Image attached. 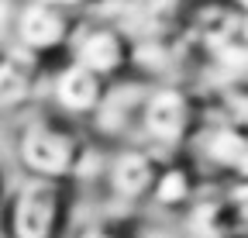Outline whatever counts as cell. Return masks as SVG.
Wrapping results in <instances>:
<instances>
[{
    "label": "cell",
    "mask_w": 248,
    "mask_h": 238,
    "mask_svg": "<svg viewBox=\"0 0 248 238\" xmlns=\"http://www.w3.org/2000/svg\"><path fill=\"white\" fill-rule=\"evenodd\" d=\"M76 187L66 180H17L0 204V238H66Z\"/></svg>",
    "instance_id": "obj_1"
},
{
    "label": "cell",
    "mask_w": 248,
    "mask_h": 238,
    "mask_svg": "<svg viewBox=\"0 0 248 238\" xmlns=\"http://www.w3.org/2000/svg\"><path fill=\"white\" fill-rule=\"evenodd\" d=\"M90 138L76 121L62 114H42L28 121L17 131L14 156L24 176H38V180H66L76 187V176L90 156Z\"/></svg>",
    "instance_id": "obj_2"
},
{
    "label": "cell",
    "mask_w": 248,
    "mask_h": 238,
    "mask_svg": "<svg viewBox=\"0 0 248 238\" xmlns=\"http://www.w3.org/2000/svg\"><path fill=\"white\" fill-rule=\"evenodd\" d=\"M197 125H200V107H197L190 90L172 86V83L148 86L138 135H145L152 145H159V148L179 152V148L193 138Z\"/></svg>",
    "instance_id": "obj_3"
},
{
    "label": "cell",
    "mask_w": 248,
    "mask_h": 238,
    "mask_svg": "<svg viewBox=\"0 0 248 238\" xmlns=\"http://www.w3.org/2000/svg\"><path fill=\"white\" fill-rule=\"evenodd\" d=\"M66 55L73 63L93 69L97 76H104L107 83H114V79H124L131 73L135 59H138V48H135L131 35L124 32L121 24H114V21H83L79 17Z\"/></svg>",
    "instance_id": "obj_4"
},
{
    "label": "cell",
    "mask_w": 248,
    "mask_h": 238,
    "mask_svg": "<svg viewBox=\"0 0 248 238\" xmlns=\"http://www.w3.org/2000/svg\"><path fill=\"white\" fill-rule=\"evenodd\" d=\"M76 24H79V17H73V14H62L48 4H38V0H24L17 11V21H14L11 48L31 55L42 66L55 55L66 59L69 42L76 35Z\"/></svg>",
    "instance_id": "obj_5"
},
{
    "label": "cell",
    "mask_w": 248,
    "mask_h": 238,
    "mask_svg": "<svg viewBox=\"0 0 248 238\" xmlns=\"http://www.w3.org/2000/svg\"><path fill=\"white\" fill-rule=\"evenodd\" d=\"M107 79L97 76L93 69L73 63L66 55L59 63V69L52 73V104H55V114L69 117V121H90L97 107L104 104L107 97Z\"/></svg>",
    "instance_id": "obj_6"
},
{
    "label": "cell",
    "mask_w": 248,
    "mask_h": 238,
    "mask_svg": "<svg viewBox=\"0 0 248 238\" xmlns=\"http://www.w3.org/2000/svg\"><path fill=\"white\" fill-rule=\"evenodd\" d=\"M159 166H162V159L152 148H141V145L117 148L114 156H107V166H104V180H107L110 197L121 204L148 200V193L155 187V176H159Z\"/></svg>",
    "instance_id": "obj_7"
},
{
    "label": "cell",
    "mask_w": 248,
    "mask_h": 238,
    "mask_svg": "<svg viewBox=\"0 0 248 238\" xmlns=\"http://www.w3.org/2000/svg\"><path fill=\"white\" fill-rule=\"evenodd\" d=\"M145 97H148V83H138L131 76L114 79L107 86L104 104L97 107V114L90 117L93 128H97V135L107 138V142H128V138H135L138 128H141Z\"/></svg>",
    "instance_id": "obj_8"
},
{
    "label": "cell",
    "mask_w": 248,
    "mask_h": 238,
    "mask_svg": "<svg viewBox=\"0 0 248 238\" xmlns=\"http://www.w3.org/2000/svg\"><path fill=\"white\" fill-rule=\"evenodd\" d=\"M38 79H42V63H35L17 48L0 52V114L21 111L38 94Z\"/></svg>",
    "instance_id": "obj_9"
},
{
    "label": "cell",
    "mask_w": 248,
    "mask_h": 238,
    "mask_svg": "<svg viewBox=\"0 0 248 238\" xmlns=\"http://www.w3.org/2000/svg\"><path fill=\"white\" fill-rule=\"evenodd\" d=\"M193 193H197V173H193V166L186 159H179V156L162 159L148 200L159 207V211H183V207L193 204Z\"/></svg>",
    "instance_id": "obj_10"
},
{
    "label": "cell",
    "mask_w": 248,
    "mask_h": 238,
    "mask_svg": "<svg viewBox=\"0 0 248 238\" xmlns=\"http://www.w3.org/2000/svg\"><path fill=\"white\" fill-rule=\"evenodd\" d=\"M21 4H24V0H0V52L11 48V38H14V21H17Z\"/></svg>",
    "instance_id": "obj_11"
},
{
    "label": "cell",
    "mask_w": 248,
    "mask_h": 238,
    "mask_svg": "<svg viewBox=\"0 0 248 238\" xmlns=\"http://www.w3.org/2000/svg\"><path fill=\"white\" fill-rule=\"evenodd\" d=\"M38 4H48L62 14H73V17H83L86 11H93L97 4H104V0H38Z\"/></svg>",
    "instance_id": "obj_12"
},
{
    "label": "cell",
    "mask_w": 248,
    "mask_h": 238,
    "mask_svg": "<svg viewBox=\"0 0 248 238\" xmlns=\"http://www.w3.org/2000/svg\"><path fill=\"white\" fill-rule=\"evenodd\" d=\"M7 190H11V183H7V173H4V166H0V204H4Z\"/></svg>",
    "instance_id": "obj_13"
}]
</instances>
